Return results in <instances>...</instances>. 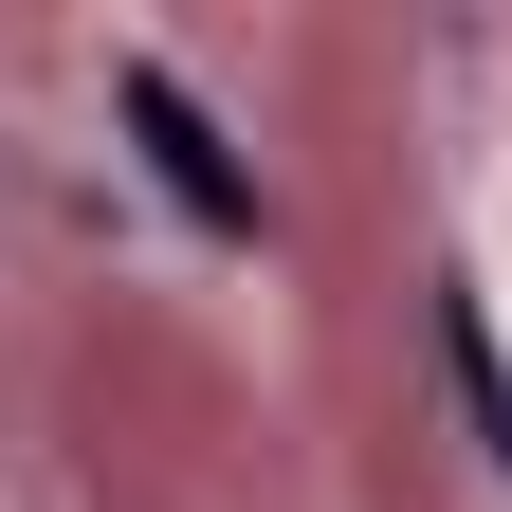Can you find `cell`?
I'll return each instance as SVG.
<instances>
[{
    "label": "cell",
    "instance_id": "obj_2",
    "mask_svg": "<svg viewBox=\"0 0 512 512\" xmlns=\"http://www.w3.org/2000/svg\"><path fill=\"white\" fill-rule=\"evenodd\" d=\"M439 366H458V403H476L494 476H512V348H494V311H476V293H439Z\"/></svg>",
    "mask_w": 512,
    "mask_h": 512
},
{
    "label": "cell",
    "instance_id": "obj_1",
    "mask_svg": "<svg viewBox=\"0 0 512 512\" xmlns=\"http://www.w3.org/2000/svg\"><path fill=\"white\" fill-rule=\"evenodd\" d=\"M110 110H128V147H147V183H165V202L202 220V238H256V165L220 147V110L183 92L165 55H110Z\"/></svg>",
    "mask_w": 512,
    "mask_h": 512
}]
</instances>
